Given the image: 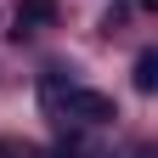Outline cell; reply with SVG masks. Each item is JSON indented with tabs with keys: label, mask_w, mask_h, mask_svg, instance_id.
I'll return each mask as SVG.
<instances>
[{
	"label": "cell",
	"mask_w": 158,
	"mask_h": 158,
	"mask_svg": "<svg viewBox=\"0 0 158 158\" xmlns=\"http://www.w3.org/2000/svg\"><path fill=\"white\" fill-rule=\"evenodd\" d=\"M45 107L56 118H79V124H107L113 118V96L85 90V85H62V73H45Z\"/></svg>",
	"instance_id": "cell-1"
},
{
	"label": "cell",
	"mask_w": 158,
	"mask_h": 158,
	"mask_svg": "<svg viewBox=\"0 0 158 158\" xmlns=\"http://www.w3.org/2000/svg\"><path fill=\"white\" fill-rule=\"evenodd\" d=\"M51 23H56V0H17V34H34Z\"/></svg>",
	"instance_id": "cell-2"
},
{
	"label": "cell",
	"mask_w": 158,
	"mask_h": 158,
	"mask_svg": "<svg viewBox=\"0 0 158 158\" xmlns=\"http://www.w3.org/2000/svg\"><path fill=\"white\" fill-rule=\"evenodd\" d=\"M158 85V51H141L135 56V90H152Z\"/></svg>",
	"instance_id": "cell-3"
},
{
	"label": "cell",
	"mask_w": 158,
	"mask_h": 158,
	"mask_svg": "<svg viewBox=\"0 0 158 158\" xmlns=\"http://www.w3.org/2000/svg\"><path fill=\"white\" fill-rule=\"evenodd\" d=\"M34 158H40V152H34ZM45 158H102V152H96V147H85V141H56Z\"/></svg>",
	"instance_id": "cell-4"
},
{
	"label": "cell",
	"mask_w": 158,
	"mask_h": 158,
	"mask_svg": "<svg viewBox=\"0 0 158 158\" xmlns=\"http://www.w3.org/2000/svg\"><path fill=\"white\" fill-rule=\"evenodd\" d=\"M0 158H34V147H23V141H11V135H0Z\"/></svg>",
	"instance_id": "cell-5"
},
{
	"label": "cell",
	"mask_w": 158,
	"mask_h": 158,
	"mask_svg": "<svg viewBox=\"0 0 158 158\" xmlns=\"http://www.w3.org/2000/svg\"><path fill=\"white\" fill-rule=\"evenodd\" d=\"M135 158H152V147H141V152H135Z\"/></svg>",
	"instance_id": "cell-6"
}]
</instances>
